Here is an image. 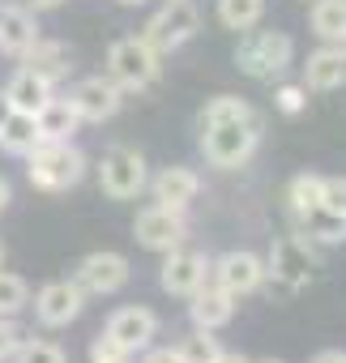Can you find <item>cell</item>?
Here are the masks:
<instances>
[{
    "label": "cell",
    "instance_id": "1",
    "mask_svg": "<svg viewBox=\"0 0 346 363\" xmlns=\"http://www.w3.org/2000/svg\"><path fill=\"white\" fill-rule=\"evenodd\" d=\"M26 175L39 193H69L86 175V154L73 141H43L35 154H26Z\"/></svg>",
    "mask_w": 346,
    "mask_h": 363
},
{
    "label": "cell",
    "instance_id": "2",
    "mask_svg": "<svg viewBox=\"0 0 346 363\" xmlns=\"http://www.w3.org/2000/svg\"><path fill=\"white\" fill-rule=\"evenodd\" d=\"M291 60H295V43H291V35H282V30H248L244 43L235 48V65H240V73H248L252 82H274V77H282V73L291 69Z\"/></svg>",
    "mask_w": 346,
    "mask_h": 363
},
{
    "label": "cell",
    "instance_id": "3",
    "mask_svg": "<svg viewBox=\"0 0 346 363\" xmlns=\"http://www.w3.org/2000/svg\"><path fill=\"white\" fill-rule=\"evenodd\" d=\"M158 52L141 39V35H128V39H116L111 52H107V77L120 86V90H145L158 82Z\"/></svg>",
    "mask_w": 346,
    "mask_h": 363
},
{
    "label": "cell",
    "instance_id": "4",
    "mask_svg": "<svg viewBox=\"0 0 346 363\" xmlns=\"http://www.w3.org/2000/svg\"><path fill=\"white\" fill-rule=\"evenodd\" d=\"M257 120H235V124H206L201 133V154L218 171H235L257 154Z\"/></svg>",
    "mask_w": 346,
    "mask_h": 363
},
{
    "label": "cell",
    "instance_id": "5",
    "mask_svg": "<svg viewBox=\"0 0 346 363\" xmlns=\"http://www.w3.org/2000/svg\"><path fill=\"white\" fill-rule=\"evenodd\" d=\"M197 30H201V13H197L193 0H167V5L145 22L141 39H145L158 56H171V52H180Z\"/></svg>",
    "mask_w": 346,
    "mask_h": 363
},
{
    "label": "cell",
    "instance_id": "6",
    "mask_svg": "<svg viewBox=\"0 0 346 363\" xmlns=\"http://www.w3.org/2000/svg\"><path fill=\"white\" fill-rule=\"evenodd\" d=\"M265 278H274L282 291H299L316 278V252H312V240L303 235H282L274 240L269 257H265Z\"/></svg>",
    "mask_w": 346,
    "mask_h": 363
},
{
    "label": "cell",
    "instance_id": "7",
    "mask_svg": "<svg viewBox=\"0 0 346 363\" xmlns=\"http://www.w3.org/2000/svg\"><path fill=\"white\" fill-rule=\"evenodd\" d=\"M99 184L111 201H133L145 184H150V171H145V158L141 150L133 145H111L99 162Z\"/></svg>",
    "mask_w": 346,
    "mask_h": 363
},
{
    "label": "cell",
    "instance_id": "8",
    "mask_svg": "<svg viewBox=\"0 0 346 363\" xmlns=\"http://www.w3.org/2000/svg\"><path fill=\"white\" fill-rule=\"evenodd\" d=\"M133 235H137V244L150 248V252H171V248H180V244L189 240V218H184V210L150 206V210L137 214Z\"/></svg>",
    "mask_w": 346,
    "mask_h": 363
},
{
    "label": "cell",
    "instance_id": "9",
    "mask_svg": "<svg viewBox=\"0 0 346 363\" xmlns=\"http://www.w3.org/2000/svg\"><path fill=\"white\" fill-rule=\"evenodd\" d=\"M128 278H133V265H128L124 252H90L73 269V282L86 295H116V291L128 286Z\"/></svg>",
    "mask_w": 346,
    "mask_h": 363
},
{
    "label": "cell",
    "instance_id": "10",
    "mask_svg": "<svg viewBox=\"0 0 346 363\" xmlns=\"http://www.w3.org/2000/svg\"><path fill=\"white\" fill-rule=\"evenodd\" d=\"M210 278L227 295L244 299V295H252V291L265 286V261L257 252H248V248H235V252H223L218 261H210Z\"/></svg>",
    "mask_w": 346,
    "mask_h": 363
},
{
    "label": "cell",
    "instance_id": "11",
    "mask_svg": "<svg viewBox=\"0 0 346 363\" xmlns=\"http://www.w3.org/2000/svg\"><path fill=\"white\" fill-rule=\"evenodd\" d=\"M158 282H162L167 295L193 299V295L210 282V261H206V252L184 248V244H180V248H171L167 261H162V269H158Z\"/></svg>",
    "mask_w": 346,
    "mask_h": 363
},
{
    "label": "cell",
    "instance_id": "12",
    "mask_svg": "<svg viewBox=\"0 0 346 363\" xmlns=\"http://www.w3.org/2000/svg\"><path fill=\"white\" fill-rule=\"evenodd\" d=\"M82 308H86V291H82L73 278L48 282V286H39V295H35V320L48 325V329L73 325V320L82 316Z\"/></svg>",
    "mask_w": 346,
    "mask_h": 363
},
{
    "label": "cell",
    "instance_id": "13",
    "mask_svg": "<svg viewBox=\"0 0 346 363\" xmlns=\"http://www.w3.org/2000/svg\"><path fill=\"white\" fill-rule=\"evenodd\" d=\"M69 103L77 107L82 124H103L120 111L124 103V90L111 82V77H82L73 90H69Z\"/></svg>",
    "mask_w": 346,
    "mask_h": 363
},
{
    "label": "cell",
    "instance_id": "14",
    "mask_svg": "<svg viewBox=\"0 0 346 363\" xmlns=\"http://www.w3.org/2000/svg\"><path fill=\"white\" fill-rule=\"evenodd\" d=\"M150 193H154V206H167V210H189L201 193V175L193 167H162L154 179H150Z\"/></svg>",
    "mask_w": 346,
    "mask_h": 363
},
{
    "label": "cell",
    "instance_id": "15",
    "mask_svg": "<svg viewBox=\"0 0 346 363\" xmlns=\"http://www.w3.org/2000/svg\"><path fill=\"white\" fill-rule=\"evenodd\" d=\"M107 333L128 350V354H137V350H145L154 337H158V316L150 312V308H141V303H133V308H120V312H111V320H107Z\"/></svg>",
    "mask_w": 346,
    "mask_h": 363
},
{
    "label": "cell",
    "instance_id": "16",
    "mask_svg": "<svg viewBox=\"0 0 346 363\" xmlns=\"http://www.w3.org/2000/svg\"><path fill=\"white\" fill-rule=\"evenodd\" d=\"M39 22L26 5H0V52L5 56H26L35 43H39Z\"/></svg>",
    "mask_w": 346,
    "mask_h": 363
},
{
    "label": "cell",
    "instance_id": "17",
    "mask_svg": "<svg viewBox=\"0 0 346 363\" xmlns=\"http://www.w3.org/2000/svg\"><path fill=\"white\" fill-rule=\"evenodd\" d=\"M189 316H193V329H210V333H218V329L231 325V316H235V295H227L223 286L206 282V286L193 295Z\"/></svg>",
    "mask_w": 346,
    "mask_h": 363
},
{
    "label": "cell",
    "instance_id": "18",
    "mask_svg": "<svg viewBox=\"0 0 346 363\" xmlns=\"http://www.w3.org/2000/svg\"><path fill=\"white\" fill-rule=\"evenodd\" d=\"M303 86L308 90H342L346 86V43L312 52L303 65Z\"/></svg>",
    "mask_w": 346,
    "mask_h": 363
},
{
    "label": "cell",
    "instance_id": "19",
    "mask_svg": "<svg viewBox=\"0 0 346 363\" xmlns=\"http://www.w3.org/2000/svg\"><path fill=\"white\" fill-rule=\"evenodd\" d=\"M43 145L39 137V120L30 111H9L5 120H0V150L13 154V158H26Z\"/></svg>",
    "mask_w": 346,
    "mask_h": 363
},
{
    "label": "cell",
    "instance_id": "20",
    "mask_svg": "<svg viewBox=\"0 0 346 363\" xmlns=\"http://www.w3.org/2000/svg\"><path fill=\"white\" fill-rule=\"evenodd\" d=\"M22 60H26V69H30V73H39V77H43V82H52V86H56V82H65V77L73 73V52H69L65 43H56V39H39Z\"/></svg>",
    "mask_w": 346,
    "mask_h": 363
},
{
    "label": "cell",
    "instance_id": "21",
    "mask_svg": "<svg viewBox=\"0 0 346 363\" xmlns=\"http://www.w3.org/2000/svg\"><path fill=\"white\" fill-rule=\"evenodd\" d=\"M35 120H39V137H43V141H73V133L82 128L77 107H73L69 99H56V94L35 111Z\"/></svg>",
    "mask_w": 346,
    "mask_h": 363
},
{
    "label": "cell",
    "instance_id": "22",
    "mask_svg": "<svg viewBox=\"0 0 346 363\" xmlns=\"http://www.w3.org/2000/svg\"><path fill=\"white\" fill-rule=\"evenodd\" d=\"M5 99H9L13 111H30V116H35V111L52 99V82H43L39 73H30V69L22 65V69L9 77V86H5Z\"/></svg>",
    "mask_w": 346,
    "mask_h": 363
},
{
    "label": "cell",
    "instance_id": "23",
    "mask_svg": "<svg viewBox=\"0 0 346 363\" xmlns=\"http://www.w3.org/2000/svg\"><path fill=\"white\" fill-rule=\"evenodd\" d=\"M295 223H299V231H303L308 240H316V244H342V240H346V218L333 214V210H325V206L308 210V214L295 218Z\"/></svg>",
    "mask_w": 346,
    "mask_h": 363
},
{
    "label": "cell",
    "instance_id": "24",
    "mask_svg": "<svg viewBox=\"0 0 346 363\" xmlns=\"http://www.w3.org/2000/svg\"><path fill=\"white\" fill-rule=\"evenodd\" d=\"M312 35H320L325 43H346V0H316Z\"/></svg>",
    "mask_w": 346,
    "mask_h": 363
},
{
    "label": "cell",
    "instance_id": "25",
    "mask_svg": "<svg viewBox=\"0 0 346 363\" xmlns=\"http://www.w3.org/2000/svg\"><path fill=\"white\" fill-rule=\"evenodd\" d=\"M235 120H257L252 103L240 99V94H214L206 103V111H201V128L206 124H235Z\"/></svg>",
    "mask_w": 346,
    "mask_h": 363
},
{
    "label": "cell",
    "instance_id": "26",
    "mask_svg": "<svg viewBox=\"0 0 346 363\" xmlns=\"http://www.w3.org/2000/svg\"><path fill=\"white\" fill-rule=\"evenodd\" d=\"M265 13V0H218V22L227 30H252Z\"/></svg>",
    "mask_w": 346,
    "mask_h": 363
},
{
    "label": "cell",
    "instance_id": "27",
    "mask_svg": "<svg viewBox=\"0 0 346 363\" xmlns=\"http://www.w3.org/2000/svg\"><path fill=\"white\" fill-rule=\"evenodd\" d=\"M320 189H325V175H295L286 184V201H291V214L303 218L308 210L320 206Z\"/></svg>",
    "mask_w": 346,
    "mask_h": 363
},
{
    "label": "cell",
    "instance_id": "28",
    "mask_svg": "<svg viewBox=\"0 0 346 363\" xmlns=\"http://www.w3.org/2000/svg\"><path fill=\"white\" fill-rule=\"evenodd\" d=\"M176 350H180L184 363H214V359L223 354V346H218V337H214L210 329H193Z\"/></svg>",
    "mask_w": 346,
    "mask_h": 363
},
{
    "label": "cell",
    "instance_id": "29",
    "mask_svg": "<svg viewBox=\"0 0 346 363\" xmlns=\"http://www.w3.org/2000/svg\"><path fill=\"white\" fill-rule=\"evenodd\" d=\"M26 303H30V286H26V278L0 269V316H18Z\"/></svg>",
    "mask_w": 346,
    "mask_h": 363
},
{
    "label": "cell",
    "instance_id": "30",
    "mask_svg": "<svg viewBox=\"0 0 346 363\" xmlns=\"http://www.w3.org/2000/svg\"><path fill=\"white\" fill-rule=\"evenodd\" d=\"M13 363H69V354L56 342L43 337H22V346L13 350Z\"/></svg>",
    "mask_w": 346,
    "mask_h": 363
},
{
    "label": "cell",
    "instance_id": "31",
    "mask_svg": "<svg viewBox=\"0 0 346 363\" xmlns=\"http://www.w3.org/2000/svg\"><path fill=\"white\" fill-rule=\"evenodd\" d=\"M128 359H133V354H128V350L107 333V329L90 342V363H128Z\"/></svg>",
    "mask_w": 346,
    "mask_h": 363
},
{
    "label": "cell",
    "instance_id": "32",
    "mask_svg": "<svg viewBox=\"0 0 346 363\" xmlns=\"http://www.w3.org/2000/svg\"><path fill=\"white\" fill-rule=\"evenodd\" d=\"M274 107L282 116H303L308 111V86H278L274 90Z\"/></svg>",
    "mask_w": 346,
    "mask_h": 363
},
{
    "label": "cell",
    "instance_id": "33",
    "mask_svg": "<svg viewBox=\"0 0 346 363\" xmlns=\"http://www.w3.org/2000/svg\"><path fill=\"white\" fill-rule=\"evenodd\" d=\"M320 206L346 218V175H325V189H320Z\"/></svg>",
    "mask_w": 346,
    "mask_h": 363
},
{
    "label": "cell",
    "instance_id": "34",
    "mask_svg": "<svg viewBox=\"0 0 346 363\" xmlns=\"http://www.w3.org/2000/svg\"><path fill=\"white\" fill-rule=\"evenodd\" d=\"M18 346H22V329H18V320H13V316H0V363L13 359Z\"/></svg>",
    "mask_w": 346,
    "mask_h": 363
},
{
    "label": "cell",
    "instance_id": "35",
    "mask_svg": "<svg viewBox=\"0 0 346 363\" xmlns=\"http://www.w3.org/2000/svg\"><path fill=\"white\" fill-rule=\"evenodd\" d=\"M141 363H184L180 359V350L176 346H158V350H145V359Z\"/></svg>",
    "mask_w": 346,
    "mask_h": 363
},
{
    "label": "cell",
    "instance_id": "36",
    "mask_svg": "<svg viewBox=\"0 0 346 363\" xmlns=\"http://www.w3.org/2000/svg\"><path fill=\"white\" fill-rule=\"evenodd\" d=\"M18 5H26L30 13H43V9H60L65 0H18Z\"/></svg>",
    "mask_w": 346,
    "mask_h": 363
},
{
    "label": "cell",
    "instance_id": "37",
    "mask_svg": "<svg viewBox=\"0 0 346 363\" xmlns=\"http://www.w3.org/2000/svg\"><path fill=\"white\" fill-rule=\"evenodd\" d=\"M312 363H346V350H320Z\"/></svg>",
    "mask_w": 346,
    "mask_h": 363
},
{
    "label": "cell",
    "instance_id": "38",
    "mask_svg": "<svg viewBox=\"0 0 346 363\" xmlns=\"http://www.w3.org/2000/svg\"><path fill=\"white\" fill-rule=\"evenodd\" d=\"M9 201H13V189H9V179H5V175H0V214H5V210H9Z\"/></svg>",
    "mask_w": 346,
    "mask_h": 363
},
{
    "label": "cell",
    "instance_id": "39",
    "mask_svg": "<svg viewBox=\"0 0 346 363\" xmlns=\"http://www.w3.org/2000/svg\"><path fill=\"white\" fill-rule=\"evenodd\" d=\"M214 363H252V359H244V354H240V350H223V354H218V359H214Z\"/></svg>",
    "mask_w": 346,
    "mask_h": 363
},
{
    "label": "cell",
    "instance_id": "40",
    "mask_svg": "<svg viewBox=\"0 0 346 363\" xmlns=\"http://www.w3.org/2000/svg\"><path fill=\"white\" fill-rule=\"evenodd\" d=\"M9 111H13V107H9V99H5V94H0V120H5Z\"/></svg>",
    "mask_w": 346,
    "mask_h": 363
},
{
    "label": "cell",
    "instance_id": "41",
    "mask_svg": "<svg viewBox=\"0 0 346 363\" xmlns=\"http://www.w3.org/2000/svg\"><path fill=\"white\" fill-rule=\"evenodd\" d=\"M120 5H141V0H120Z\"/></svg>",
    "mask_w": 346,
    "mask_h": 363
},
{
    "label": "cell",
    "instance_id": "42",
    "mask_svg": "<svg viewBox=\"0 0 346 363\" xmlns=\"http://www.w3.org/2000/svg\"><path fill=\"white\" fill-rule=\"evenodd\" d=\"M261 363H282V359H261Z\"/></svg>",
    "mask_w": 346,
    "mask_h": 363
},
{
    "label": "cell",
    "instance_id": "43",
    "mask_svg": "<svg viewBox=\"0 0 346 363\" xmlns=\"http://www.w3.org/2000/svg\"><path fill=\"white\" fill-rule=\"evenodd\" d=\"M0 261H5V244H0Z\"/></svg>",
    "mask_w": 346,
    "mask_h": 363
},
{
    "label": "cell",
    "instance_id": "44",
    "mask_svg": "<svg viewBox=\"0 0 346 363\" xmlns=\"http://www.w3.org/2000/svg\"><path fill=\"white\" fill-rule=\"evenodd\" d=\"M128 363H133V359H128Z\"/></svg>",
    "mask_w": 346,
    "mask_h": 363
}]
</instances>
